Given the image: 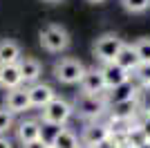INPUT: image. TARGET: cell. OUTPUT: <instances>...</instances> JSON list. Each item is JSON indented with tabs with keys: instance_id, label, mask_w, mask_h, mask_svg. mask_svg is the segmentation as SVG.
I'll list each match as a JSON object with an SVG mask.
<instances>
[{
	"instance_id": "1",
	"label": "cell",
	"mask_w": 150,
	"mask_h": 148,
	"mask_svg": "<svg viewBox=\"0 0 150 148\" xmlns=\"http://www.w3.org/2000/svg\"><path fill=\"white\" fill-rule=\"evenodd\" d=\"M110 108L105 94H79L74 99V110L81 115L83 119H90V121H96L99 117L105 115V110Z\"/></svg>"
},
{
	"instance_id": "2",
	"label": "cell",
	"mask_w": 150,
	"mask_h": 148,
	"mask_svg": "<svg viewBox=\"0 0 150 148\" xmlns=\"http://www.w3.org/2000/svg\"><path fill=\"white\" fill-rule=\"evenodd\" d=\"M38 38H40V45H43L47 52H52V54H58V52H65V49L69 47V43H72V38H69V31L63 27V25H47V27H43L40 29V34H38Z\"/></svg>"
},
{
	"instance_id": "3",
	"label": "cell",
	"mask_w": 150,
	"mask_h": 148,
	"mask_svg": "<svg viewBox=\"0 0 150 148\" xmlns=\"http://www.w3.org/2000/svg\"><path fill=\"white\" fill-rule=\"evenodd\" d=\"M85 70L88 68H85L79 58H72V56H65V58H61V61L54 63V76H56V81H61L65 85L81 83Z\"/></svg>"
},
{
	"instance_id": "4",
	"label": "cell",
	"mask_w": 150,
	"mask_h": 148,
	"mask_svg": "<svg viewBox=\"0 0 150 148\" xmlns=\"http://www.w3.org/2000/svg\"><path fill=\"white\" fill-rule=\"evenodd\" d=\"M121 47H123V38H119L117 34H103L94 43V56L101 63H112L119 56Z\"/></svg>"
},
{
	"instance_id": "5",
	"label": "cell",
	"mask_w": 150,
	"mask_h": 148,
	"mask_svg": "<svg viewBox=\"0 0 150 148\" xmlns=\"http://www.w3.org/2000/svg\"><path fill=\"white\" fill-rule=\"evenodd\" d=\"M72 115H74V105L69 103V101H65V99H61V97H54L50 103L43 108V119L45 121L61 123V126H65Z\"/></svg>"
},
{
	"instance_id": "6",
	"label": "cell",
	"mask_w": 150,
	"mask_h": 148,
	"mask_svg": "<svg viewBox=\"0 0 150 148\" xmlns=\"http://www.w3.org/2000/svg\"><path fill=\"white\" fill-rule=\"evenodd\" d=\"M101 74H103V81H105L108 90H112V88H119L123 85V83H128V81L132 79V74L128 72V70H123L117 61L112 63H101Z\"/></svg>"
},
{
	"instance_id": "7",
	"label": "cell",
	"mask_w": 150,
	"mask_h": 148,
	"mask_svg": "<svg viewBox=\"0 0 150 148\" xmlns=\"http://www.w3.org/2000/svg\"><path fill=\"white\" fill-rule=\"evenodd\" d=\"M79 85H81L83 94H105L108 92V85H105V81H103V74H101L99 68L85 70V74H83Z\"/></svg>"
},
{
	"instance_id": "8",
	"label": "cell",
	"mask_w": 150,
	"mask_h": 148,
	"mask_svg": "<svg viewBox=\"0 0 150 148\" xmlns=\"http://www.w3.org/2000/svg\"><path fill=\"white\" fill-rule=\"evenodd\" d=\"M5 108L11 110L13 115L29 110L31 108L29 90H27V88H13V90H9V92H7V99H5Z\"/></svg>"
},
{
	"instance_id": "9",
	"label": "cell",
	"mask_w": 150,
	"mask_h": 148,
	"mask_svg": "<svg viewBox=\"0 0 150 148\" xmlns=\"http://www.w3.org/2000/svg\"><path fill=\"white\" fill-rule=\"evenodd\" d=\"M141 115V105H139V94L134 99H125L119 103L110 105V117H119V119H134Z\"/></svg>"
},
{
	"instance_id": "10",
	"label": "cell",
	"mask_w": 150,
	"mask_h": 148,
	"mask_svg": "<svg viewBox=\"0 0 150 148\" xmlns=\"http://www.w3.org/2000/svg\"><path fill=\"white\" fill-rule=\"evenodd\" d=\"M108 137H110V128H108V123H99V121H94V123H90L88 128L83 130V135H81V144H83V146H88V148H94L96 144L105 142Z\"/></svg>"
},
{
	"instance_id": "11",
	"label": "cell",
	"mask_w": 150,
	"mask_h": 148,
	"mask_svg": "<svg viewBox=\"0 0 150 148\" xmlns=\"http://www.w3.org/2000/svg\"><path fill=\"white\" fill-rule=\"evenodd\" d=\"M29 101H31V108H45L52 99L56 97L54 88L47 85V83H31L29 88Z\"/></svg>"
},
{
	"instance_id": "12",
	"label": "cell",
	"mask_w": 150,
	"mask_h": 148,
	"mask_svg": "<svg viewBox=\"0 0 150 148\" xmlns=\"http://www.w3.org/2000/svg\"><path fill=\"white\" fill-rule=\"evenodd\" d=\"M18 68H20V74H23V83H38V76L43 72V65H40L38 58L23 56L18 61Z\"/></svg>"
},
{
	"instance_id": "13",
	"label": "cell",
	"mask_w": 150,
	"mask_h": 148,
	"mask_svg": "<svg viewBox=\"0 0 150 148\" xmlns=\"http://www.w3.org/2000/svg\"><path fill=\"white\" fill-rule=\"evenodd\" d=\"M23 58L20 45L13 38H2L0 41V65H13Z\"/></svg>"
},
{
	"instance_id": "14",
	"label": "cell",
	"mask_w": 150,
	"mask_h": 148,
	"mask_svg": "<svg viewBox=\"0 0 150 148\" xmlns=\"http://www.w3.org/2000/svg\"><path fill=\"white\" fill-rule=\"evenodd\" d=\"M0 85L5 90H13V88L23 85V74H20L18 63H13V65H0Z\"/></svg>"
},
{
	"instance_id": "15",
	"label": "cell",
	"mask_w": 150,
	"mask_h": 148,
	"mask_svg": "<svg viewBox=\"0 0 150 148\" xmlns=\"http://www.w3.org/2000/svg\"><path fill=\"white\" fill-rule=\"evenodd\" d=\"M137 94H139V88L134 85V83H132V79H130L128 83H123V85L108 90V92H105V99H108V103L112 105V103H119V101H125V99H134Z\"/></svg>"
},
{
	"instance_id": "16",
	"label": "cell",
	"mask_w": 150,
	"mask_h": 148,
	"mask_svg": "<svg viewBox=\"0 0 150 148\" xmlns=\"http://www.w3.org/2000/svg\"><path fill=\"white\" fill-rule=\"evenodd\" d=\"M16 137L20 144H29L34 139H40V121L36 119H27L16 128Z\"/></svg>"
},
{
	"instance_id": "17",
	"label": "cell",
	"mask_w": 150,
	"mask_h": 148,
	"mask_svg": "<svg viewBox=\"0 0 150 148\" xmlns=\"http://www.w3.org/2000/svg\"><path fill=\"white\" fill-rule=\"evenodd\" d=\"M114 61L119 63L123 70H128L130 74L134 72L139 65H141V61H139V56H137V52H134V47H132V45H128V43H123V47H121L119 56H117Z\"/></svg>"
},
{
	"instance_id": "18",
	"label": "cell",
	"mask_w": 150,
	"mask_h": 148,
	"mask_svg": "<svg viewBox=\"0 0 150 148\" xmlns=\"http://www.w3.org/2000/svg\"><path fill=\"white\" fill-rule=\"evenodd\" d=\"M52 148H81V139H79L76 132H72L69 128H63L61 135L54 139Z\"/></svg>"
},
{
	"instance_id": "19",
	"label": "cell",
	"mask_w": 150,
	"mask_h": 148,
	"mask_svg": "<svg viewBox=\"0 0 150 148\" xmlns=\"http://www.w3.org/2000/svg\"><path fill=\"white\" fill-rule=\"evenodd\" d=\"M61 130H63L61 123H52V121L40 119V139H43L50 148H52V144H54V139L61 135Z\"/></svg>"
},
{
	"instance_id": "20",
	"label": "cell",
	"mask_w": 150,
	"mask_h": 148,
	"mask_svg": "<svg viewBox=\"0 0 150 148\" xmlns=\"http://www.w3.org/2000/svg\"><path fill=\"white\" fill-rule=\"evenodd\" d=\"M134 126V121L132 119H119V117H110V121H108V128H110V135L112 137H119V139H123L125 132Z\"/></svg>"
},
{
	"instance_id": "21",
	"label": "cell",
	"mask_w": 150,
	"mask_h": 148,
	"mask_svg": "<svg viewBox=\"0 0 150 148\" xmlns=\"http://www.w3.org/2000/svg\"><path fill=\"white\" fill-rule=\"evenodd\" d=\"M148 142V137H146V132L141 130V126H139V121L132 126L128 132H125V137H123V144H128V146H134V148H139L141 144H146Z\"/></svg>"
},
{
	"instance_id": "22",
	"label": "cell",
	"mask_w": 150,
	"mask_h": 148,
	"mask_svg": "<svg viewBox=\"0 0 150 148\" xmlns=\"http://www.w3.org/2000/svg\"><path fill=\"white\" fill-rule=\"evenodd\" d=\"M132 47H134L141 63H150V38H139L132 43Z\"/></svg>"
},
{
	"instance_id": "23",
	"label": "cell",
	"mask_w": 150,
	"mask_h": 148,
	"mask_svg": "<svg viewBox=\"0 0 150 148\" xmlns=\"http://www.w3.org/2000/svg\"><path fill=\"white\" fill-rule=\"evenodd\" d=\"M121 5L130 14H144L150 9V0H121Z\"/></svg>"
},
{
	"instance_id": "24",
	"label": "cell",
	"mask_w": 150,
	"mask_h": 148,
	"mask_svg": "<svg viewBox=\"0 0 150 148\" xmlns=\"http://www.w3.org/2000/svg\"><path fill=\"white\" fill-rule=\"evenodd\" d=\"M132 76L139 81V85H141V88H148L150 85V63H141V65L132 72Z\"/></svg>"
},
{
	"instance_id": "25",
	"label": "cell",
	"mask_w": 150,
	"mask_h": 148,
	"mask_svg": "<svg viewBox=\"0 0 150 148\" xmlns=\"http://www.w3.org/2000/svg\"><path fill=\"white\" fill-rule=\"evenodd\" d=\"M13 126V112L7 108H0V135H7Z\"/></svg>"
},
{
	"instance_id": "26",
	"label": "cell",
	"mask_w": 150,
	"mask_h": 148,
	"mask_svg": "<svg viewBox=\"0 0 150 148\" xmlns=\"http://www.w3.org/2000/svg\"><path fill=\"white\" fill-rule=\"evenodd\" d=\"M139 105H141L144 115H150V85L139 90Z\"/></svg>"
},
{
	"instance_id": "27",
	"label": "cell",
	"mask_w": 150,
	"mask_h": 148,
	"mask_svg": "<svg viewBox=\"0 0 150 148\" xmlns=\"http://www.w3.org/2000/svg\"><path fill=\"white\" fill-rule=\"evenodd\" d=\"M94 148H123V139H119V137H108L105 142H101V144H96Z\"/></svg>"
},
{
	"instance_id": "28",
	"label": "cell",
	"mask_w": 150,
	"mask_h": 148,
	"mask_svg": "<svg viewBox=\"0 0 150 148\" xmlns=\"http://www.w3.org/2000/svg\"><path fill=\"white\" fill-rule=\"evenodd\" d=\"M139 126H141V130L146 132V137H148V142H150V115H144V119L139 121Z\"/></svg>"
},
{
	"instance_id": "29",
	"label": "cell",
	"mask_w": 150,
	"mask_h": 148,
	"mask_svg": "<svg viewBox=\"0 0 150 148\" xmlns=\"http://www.w3.org/2000/svg\"><path fill=\"white\" fill-rule=\"evenodd\" d=\"M23 148H50V146H47L43 139H34V142H29V144H23Z\"/></svg>"
},
{
	"instance_id": "30",
	"label": "cell",
	"mask_w": 150,
	"mask_h": 148,
	"mask_svg": "<svg viewBox=\"0 0 150 148\" xmlns=\"http://www.w3.org/2000/svg\"><path fill=\"white\" fill-rule=\"evenodd\" d=\"M0 148H11V142H9V137L0 135Z\"/></svg>"
},
{
	"instance_id": "31",
	"label": "cell",
	"mask_w": 150,
	"mask_h": 148,
	"mask_svg": "<svg viewBox=\"0 0 150 148\" xmlns=\"http://www.w3.org/2000/svg\"><path fill=\"white\" fill-rule=\"evenodd\" d=\"M43 2H50V5H56V2H63V0H43Z\"/></svg>"
},
{
	"instance_id": "32",
	"label": "cell",
	"mask_w": 150,
	"mask_h": 148,
	"mask_svg": "<svg viewBox=\"0 0 150 148\" xmlns=\"http://www.w3.org/2000/svg\"><path fill=\"white\" fill-rule=\"evenodd\" d=\"M88 2H94V5H99V2H105V0H88Z\"/></svg>"
},
{
	"instance_id": "33",
	"label": "cell",
	"mask_w": 150,
	"mask_h": 148,
	"mask_svg": "<svg viewBox=\"0 0 150 148\" xmlns=\"http://www.w3.org/2000/svg\"><path fill=\"white\" fill-rule=\"evenodd\" d=\"M139 148H150V142H146V144H141Z\"/></svg>"
},
{
	"instance_id": "34",
	"label": "cell",
	"mask_w": 150,
	"mask_h": 148,
	"mask_svg": "<svg viewBox=\"0 0 150 148\" xmlns=\"http://www.w3.org/2000/svg\"><path fill=\"white\" fill-rule=\"evenodd\" d=\"M123 148H134V146H128V144H123Z\"/></svg>"
},
{
	"instance_id": "35",
	"label": "cell",
	"mask_w": 150,
	"mask_h": 148,
	"mask_svg": "<svg viewBox=\"0 0 150 148\" xmlns=\"http://www.w3.org/2000/svg\"><path fill=\"white\" fill-rule=\"evenodd\" d=\"M81 148H88V146H81Z\"/></svg>"
}]
</instances>
